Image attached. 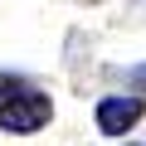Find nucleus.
Masks as SVG:
<instances>
[{
	"mask_svg": "<svg viewBox=\"0 0 146 146\" xmlns=\"http://www.w3.org/2000/svg\"><path fill=\"white\" fill-rule=\"evenodd\" d=\"M49 117H54V107H49L44 93H10L5 102H0V127H5V131H20V136L49 127Z\"/></svg>",
	"mask_w": 146,
	"mask_h": 146,
	"instance_id": "f257e3e1",
	"label": "nucleus"
},
{
	"mask_svg": "<svg viewBox=\"0 0 146 146\" xmlns=\"http://www.w3.org/2000/svg\"><path fill=\"white\" fill-rule=\"evenodd\" d=\"M0 93H10V78H5V73H0Z\"/></svg>",
	"mask_w": 146,
	"mask_h": 146,
	"instance_id": "7ed1b4c3",
	"label": "nucleus"
},
{
	"mask_svg": "<svg viewBox=\"0 0 146 146\" xmlns=\"http://www.w3.org/2000/svg\"><path fill=\"white\" fill-rule=\"evenodd\" d=\"M141 112H146V102H141V98H102V102H98V127L117 136V131L136 127V122H141Z\"/></svg>",
	"mask_w": 146,
	"mask_h": 146,
	"instance_id": "f03ea898",
	"label": "nucleus"
}]
</instances>
